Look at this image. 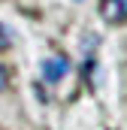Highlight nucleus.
<instances>
[{
    "label": "nucleus",
    "mask_w": 127,
    "mask_h": 130,
    "mask_svg": "<svg viewBox=\"0 0 127 130\" xmlns=\"http://www.w3.org/2000/svg\"><path fill=\"white\" fill-rule=\"evenodd\" d=\"M39 73H42V82H49V85H55V82H61L64 76L70 73V61L67 58H45L42 67H39Z\"/></svg>",
    "instance_id": "obj_1"
},
{
    "label": "nucleus",
    "mask_w": 127,
    "mask_h": 130,
    "mask_svg": "<svg viewBox=\"0 0 127 130\" xmlns=\"http://www.w3.org/2000/svg\"><path fill=\"white\" fill-rule=\"evenodd\" d=\"M6 85H9V70L0 64V91H6Z\"/></svg>",
    "instance_id": "obj_3"
},
{
    "label": "nucleus",
    "mask_w": 127,
    "mask_h": 130,
    "mask_svg": "<svg viewBox=\"0 0 127 130\" xmlns=\"http://www.w3.org/2000/svg\"><path fill=\"white\" fill-rule=\"evenodd\" d=\"M100 18L109 24L127 21V0H100Z\"/></svg>",
    "instance_id": "obj_2"
},
{
    "label": "nucleus",
    "mask_w": 127,
    "mask_h": 130,
    "mask_svg": "<svg viewBox=\"0 0 127 130\" xmlns=\"http://www.w3.org/2000/svg\"><path fill=\"white\" fill-rule=\"evenodd\" d=\"M9 45V36H6V30H3V24H0V48H6Z\"/></svg>",
    "instance_id": "obj_4"
}]
</instances>
